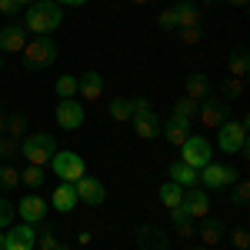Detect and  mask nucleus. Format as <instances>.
Listing matches in <instances>:
<instances>
[{
  "label": "nucleus",
  "instance_id": "nucleus-16",
  "mask_svg": "<svg viewBox=\"0 0 250 250\" xmlns=\"http://www.w3.org/2000/svg\"><path fill=\"white\" fill-rule=\"evenodd\" d=\"M77 204H80V200H77L74 184H70V180H60L57 187H54V193H50V207H54V210H60V213H70Z\"/></svg>",
  "mask_w": 250,
  "mask_h": 250
},
{
  "label": "nucleus",
  "instance_id": "nucleus-31",
  "mask_svg": "<svg viewBox=\"0 0 250 250\" xmlns=\"http://www.w3.org/2000/svg\"><path fill=\"white\" fill-rule=\"evenodd\" d=\"M247 204H250V184L247 180H233V207L247 210Z\"/></svg>",
  "mask_w": 250,
  "mask_h": 250
},
{
  "label": "nucleus",
  "instance_id": "nucleus-4",
  "mask_svg": "<svg viewBox=\"0 0 250 250\" xmlns=\"http://www.w3.org/2000/svg\"><path fill=\"white\" fill-rule=\"evenodd\" d=\"M20 54H23V67L27 70H43V67H50L57 60V43L50 37H37L30 43H23Z\"/></svg>",
  "mask_w": 250,
  "mask_h": 250
},
{
  "label": "nucleus",
  "instance_id": "nucleus-1",
  "mask_svg": "<svg viewBox=\"0 0 250 250\" xmlns=\"http://www.w3.org/2000/svg\"><path fill=\"white\" fill-rule=\"evenodd\" d=\"M63 23V7H57L54 0H34L23 10V30L37 34V37H50Z\"/></svg>",
  "mask_w": 250,
  "mask_h": 250
},
{
  "label": "nucleus",
  "instance_id": "nucleus-44",
  "mask_svg": "<svg viewBox=\"0 0 250 250\" xmlns=\"http://www.w3.org/2000/svg\"><path fill=\"white\" fill-rule=\"evenodd\" d=\"M54 3H57V7H83L87 0H54Z\"/></svg>",
  "mask_w": 250,
  "mask_h": 250
},
{
  "label": "nucleus",
  "instance_id": "nucleus-15",
  "mask_svg": "<svg viewBox=\"0 0 250 250\" xmlns=\"http://www.w3.org/2000/svg\"><path fill=\"white\" fill-rule=\"evenodd\" d=\"M137 247L140 250H170V237L160 230V227H150V224H144V227H137Z\"/></svg>",
  "mask_w": 250,
  "mask_h": 250
},
{
  "label": "nucleus",
  "instance_id": "nucleus-48",
  "mask_svg": "<svg viewBox=\"0 0 250 250\" xmlns=\"http://www.w3.org/2000/svg\"><path fill=\"white\" fill-rule=\"evenodd\" d=\"M130 3H150V0H130Z\"/></svg>",
  "mask_w": 250,
  "mask_h": 250
},
{
  "label": "nucleus",
  "instance_id": "nucleus-41",
  "mask_svg": "<svg viewBox=\"0 0 250 250\" xmlns=\"http://www.w3.org/2000/svg\"><path fill=\"white\" fill-rule=\"evenodd\" d=\"M130 110H134V117H137V114L154 110V107H150V100H147V97H130Z\"/></svg>",
  "mask_w": 250,
  "mask_h": 250
},
{
  "label": "nucleus",
  "instance_id": "nucleus-11",
  "mask_svg": "<svg viewBox=\"0 0 250 250\" xmlns=\"http://www.w3.org/2000/svg\"><path fill=\"white\" fill-rule=\"evenodd\" d=\"M184 210L190 213V220H204V217H210V197L207 190H200V187H184Z\"/></svg>",
  "mask_w": 250,
  "mask_h": 250
},
{
  "label": "nucleus",
  "instance_id": "nucleus-5",
  "mask_svg": "<svg viewBox=\"0 0 250 250\" xmlns=\"http://www.w3.org/2000/svg\"><path fill=\"white\" fill-rule=\"evenodd\" d=\"M180 160L187 164V167H193V170H200V167H207L213 160V147L207 137L200 134H190L184 144H180Z\"/></svg>",
  "mask_w": 250,
  "mask_h": 250
},
{
  "label": "nucleus",
  "instance_id": "nucleus-29",
  "mask_svg": "<svg viewBox=\"0 0 250 250\" xmlns=\"http://www.w3.org/2000/svg\"><path fill=\"white\" fill-rule=\"evenodd\" d=\"M20 184H27L30 190L43 187V167H34V164H27V170H20Z\"/></svg>",
  "mask_w": 250,
  "mask_h": 250
},
{
  "label": "nucleus",
  "instance_id": "nucleus-34",
  "mask_svg": "<svg viewBox=\"0 0 250 250\" xmlns=\"http://www.w3.org/2000/svg\"><path fill=\"white\" fill-rule=\"evenodd\" d=\"M3 130L14 137V140H17V137H23V134H27V117H23V114H14L10 120H7V127H3Z\"/></svg>",
  "mask_w": 250,
  "mask_h": 250
},
{
  "label": "nucleus",
  "instance_id": "nucleus-49",
  "mask_svg": "<svg viewBox=\"0 0 250 250\" xmlns=\"http://www.w3.org/2000/svg\"><path fill=\"white\" fill-rule=\"evenodd\" d=\"M0 250H3V230H0Z\"/></svg>",
  "mask_w": 250,
  "mask_h": 250
},
{
  "label": "nucleus",
  "instance_id": "nucleus-17",
  "mask_svg": "<svg viewBox=\"0 0 250 250\" xmlns=\"http://www.w3.org/2000/svg\"><path fill=\"white\" fill-rule=\"evenodd\" d=\"M170 10H173V20H177V30L180 27H200V20H204L200 17V7L193 0H177Z\"/></svg>",
  "mask_w": 250,
  "mask_h": 250
},
{
  "label": "nucleus",
  "instance_id": "nucleus-21",
  "mask_svg": "<svg viewBox=\"0 0 250 250\" xmlns=\"http://www.w3.org/2000/svg\"><path fill=\"white\" fill-rule=\"evenodd\" d=\"M184 97H190V100H204V97H210V80L207 74H187L184 77Z\"/></svg>",
  "mask_w": 250,
  "mask_h": 250
},
{
  "label": "nucleus",
  "instance_id": "nucleus-13",
  "mask_svg": "<svg viewBox=\"0 0 250 250\" xmlns=\"http://www.w3.org/2000/svg\"><path fill=\"white\" fill-rule=\"evenodd\" d=\"M57 127L63 130H80V124H83V107H80V100H57Z\"/></svg>",
  "mask_w": 250,
  "mask_h": 250
},
{
  "label": "nucleus",
  "instance_id": "nucleus-28",
  "mask_svg": "<svg viewBox=\"0 0 250 250\" xmlns=\"http://www.w3.org/2000/svg\"><path fill=\"white\" fill-rule=\"evenodd\" d=\"M197 100H190V97H180V100H173V117H184V120H193L197 117Z\"/></svg>",
  "mask_w": 250,
  "mask_h": 250
},
{
  "label": "nucleus",
  "instance_id": "nucleus-26",
  "mask_svg": "<svg viewBox=\"0 0 250 250\" xmlns=\"http://www.w3.org/2000/svg\"><path fill=\"white\" fill-rule=\"evenodd\" d=\"M247 97V83L244 77H227L220 83V100H244Z\"/></svg>",
  "mask_w": 250,
  "mask_h": 250
},
{
  "label": "nucleus",
  "instance_id": "nucleus-14",
  "mask_svg": "<svg viewBox=\"0 0 250 250\" xmlns=\"http://www.w3.org/2000/svg\"><path fill=\"white\" fill-rule=\"evenodd\" d=\"M23 43H27L23 23H3L0 27V54H20Z\"/></svg>",
  "mask_w": 250,
  "mask_h": 250
},
{
  "label": "nucleus",
  "instance_id": "nucleus-6",
  "mask_svg": "<svg viewBox=\"0 0 250 250\" xmlns=\"http://www.w3.org/2000/svg\"><path fill=\"white\" fill-rule=\"evenodd\" d=\"M233 180H240V173L233 170L230 164H217V160H210L207 167H200V170H197V184H204V190L230 187Z\"/></svg>",
  "mask_w": 250,
  "mask_h": 250
},
{
  "label": "nucleus",
  "instance_id": "nucleus-23",
  "mask_svg": "<svg viewBox=\"0 0 250 250\" xmlns=\"http://www.w3.org/2000/svg\"><path fill=\"white\" fill-rule=\"evenodd\" d=\"M247 70H250L247 47H233L230 57H227V77H247Z\"/></svg>",
  "mask_w": 250,
  "mask_h": 250
},
{
  "label": "nucleus",
  "instance_id": "nucleus-35",
  "mask_svg": "<svg viewBox=\"0 0 250 250\" xmlns=\"http://www.w3.org/2000/svg\"><path fill=\"white\" fill-rule=\"evenodd\" d=\"M20 184V170L17 167H0V187L3 190H14Z\"/></svg>",
  "mask_w": 250,
  "mask_h": 250
},
{
  "label": "nucleus",
  "instance_id": "nucleus-18",
  "mask_svg": "<svg viewBox=\"0 0 250 250\" xmlns=\"http://www.w3.org/2000/svg\"><path fill=\"white\" fill-rule=\"evenodd\" d=\"M197 237L204 240V247H217V244L227 237V224H224V220H217V217H204Z\"/></svg>",
  "mask_w": 250,
  "mask_h": 250
},
{
  "label": "nucleus",
  "instance_id": "nucleus-39",
  "mask_svg": "<svg viewBox=\"0 0 250 250\" xmlns=\"http://www.w3.org/2000/svg\"><path fill=\"white\" fill-rule=\"evenodd\" d=\"M180 40L184 43H200L204 40V30L200 27H180Z\"/></svg>",
  "mask_w": 250,
  "mask_h": 250
},
{
  "label": "nucleus",
  "instance_id": "nucleus-46",
  "mask_svg": "<svg viewBox=\"0 0 250 250\" xmlns=\"http://www.w3.org/2000/svg\"><path fill=\"white\" fill-rule=\"evenodd\" d=\"M3 127H7V120H3V114H0V134H3Z\"/></svg>",
  "mask_w": 250,
  "mask_h": 250
},
{
  "label": "nucleus",
  "instance_id": "nucleus-47",
  "mask_svg": "<svg viewBox=\"0 0 250 250\" xmlns=\"http://www.w3.org/2000/svg\"><path fill=\"white\" fill-rule=\"evenodd\" d=\"M54 250H70V247H63V244H57V247H54Z\"/></svg>",
  "mask_w": 250,
  "mask_h": 250
},
{
  "label": "nucleus",
  "instance_id": "nucleus-51",
  "mask_svg": "<svg viewBox=\"0 0 250 250\" xmlns=\"http://www.w3.org/2000/svg\"><path fill=\"white\" fill-rule=\"evenodd\" d=\"M0 67H3V57H0Z\"/></svg>",
  "mask_w": 250,
  "mask_h": 250
},
{
  "label": "nucleus",
  "instance_id": "nucleus-43",
  "mask_svg": "<svg viewBox=\"0 0 250 250\" xmlns=\"http://www.w3.org/2000/svg\"><path fill=\"white\" fill-rule=\"evenodd\" d=\"M173 230H177V237H184V240H187V237H193V220H187V224H177V227H173Z\"/></svg>",
  "mask_w": 250,
  "mask_h": 250
},
{
  "label": "nucleus",
  "instance_id": "nucleus-45",
  "mask_svg": "<svg viewBox=\"0 0 250 250\" xmlns=\"http://www.w3.org/2000/svg\"><path fill=\"white\" fill-rule=\"evenodd\" d=\"M224 3H230V7H247V0H224Z\"/></svg>",
  "mask_w": 250,
  "mask_h": 250
},
{
  "label": "nucleus",
  "instance_id": "nucleus-33",
  "mask_svg": "<svg viewBox=\"0 0 250 250\" xmlns=\"http://www.w3.org/2000/svg\"><path fill=\"white\" fill-rule=\"evenodd\" d=\"M14 217H17V204H10V200L0 197V230H7L14 224Z\"/></svg>",
  "mask_w": 250,
  "mask_h": 250
},
{
  "label": "nucleus",
  "instance_id": "nucleus-30",
  "mask_svg": "<svg viewBox=\"0 0 250 250\" xmlns=\"http://www.w3.org/2000/svg\"><path fill=\"white\" fill-rule=\"evenodd\" d=\"M107 110H110V117H114V120H120V124H127V120L134 117L130 100H124V97H120V100H110V107H107Z\"/></svg>",
  "mask_w": 250,
  "mask_h": 250
},
{
  "label": "nucleus",
  "instance_id": "nucleus-38",
  "mask_svg": "<svg viewBox=\"0 0 250 250\" xmlns=\"http://www.w3.org/2000/svg\"><path fill=\"white\" fill-rule=\"evenodd\" d=\"M157 27H160V30H177V20H173V10H170V7L157 14Z\"/></svg>",
  "mask_w": 250,
  "mask_h": 250
},
{
  "label": "nucleus",
  "instance_id": "nucleus-3",
  "mask_svg": "<svg viewBox=\"0 0 250 250\" xmlns=\"http://www.w3.org/2000/svg\"><path fill=\"white\" fill-rule=\"evenodd\" d=\"M217 147L224 154H247V117L224 120L217 127Z\"/></svg>",
  "mask_w": 250,
  "mask_h": 250
},
{
  "label": "nucleus",
  "instance_id": "nucleus-9",
  "mask_svg": "<svg viewBox=\"0 0 250 250\" xmlns=\"http://www.w3.org/2000/svg\"><path fill=\"white\" fill-rule=\"evenodd\" d=\"M37 247V230L34 224H10L3 233V250H34Z\"/></svg>",
  "mask_w": 250,
  "mask_h": 250
},
{
  "label": "nucleus",
  "instance_id": "nucleus-32",
  "mask_svg": "<svg viewBox=\"0 0 250 250\" xmlns=\"http://www.w3.org/2000/svg\"><path fill=\"white\" fill-rule=\"evenodd\" d=\"M34 0H0V14L3 17H17L20 10H27Z\"/></svg>",
  "mask_w": 250,
  "mask_h": 250
},
{
  "label": "nucleus",
  "instance_id": "nucleus-7",
  "mask_svg": "<svg viewBox=\"0 0 250 250\" xmlns=\"http://www.w3.org/2000/svg\"><path fill=\"white\" fill-rule=\"evenodd\" d=\"M50 170L57 173V180H80L83 173H87V164H83V157L74 154V150H57V154L50 157Z\"/></svg>",
  "mask_w": 250,
  "mask_h": 250
},
{
  "label": "nucleus",
  "instance_id": "nucleus-19",
  "mask_svg": "<svg viewBox=\"0 0 250 250\" xmlns=\"http://www.w3.org/2000/svg\"><path fill=\"white\" fill-rule=\"evenodd\" d=\"M130 124H134V134L140 137V140H154V137H160V120H157L154 110L130 117Z\"/></svg>",
  "mask_w": 250,
  "mask_h": 250
},
{
  "label": "nucleus",
  "instance_id": "nucleus-37",
  "mask_svg": "<svg viewBox=\"0 0 250 250\" xmlns=\"http://www.w3.org/2000/svg\"><path fill=\"white\" fill-rule=\"evenodd\" d=\"M230 240H233V247H237V250H247V247H250L247 227H233V230H230Z\"/></svg>",
  "mask_w": 250,
  "mask_h": 250
},
{
  "label": "nucleus",
  "instance_id": "nucleus-50",
  "mask_svg": "<svg viewBox=\"0 0 250 250\" xmlns=\"http://www.w3.org/2000/svg\"><path fill=\"white\" fill-rule=\"evenodd\" d=\"M190 250H210V247H190Z\"/></svg>",
  "mask_w": 250,
  "mask_h": 250
},
{
  "label": "nucleus",
  "instance_id": "nucleus-22",
  "mask_svg": "<svg viewBox=\"0 0 250 250\" xmlns=\"http://www.w3.org/2000/svg\"><path fill=\"white\" fill-rule=\"evenodd\" d=\"M77 94H83L87 100H97V97L104 94V77L97 70H83L77 77Z\"/></svg>",
  "mask_w": 250,
  "mask_h": 250
},
{
  "label": "nucleus",
  "instance_id": "nucleus-10",
  "mask_svg": "<svg viewBox=\"0 0 250 250\" xmlns=\"http://www.w3.org/2000/svg\"><path fill=\"white\" fill-rule=\"evenodd\" d=\"M74 190H77V200L80 204H87V207H100L104 200H107V187L97 180V177H80V180H74Z\"/></svg>",
  "mask_w": 250,
  "mask_h": 250
},
{
  "label": "nucleus",
  "instance_id": "nucleus-20",
  "mask_svg": "<svg viewBox=\"0 0 250 250\" xmlns=\"http://www.w3.org/2000/svg\"><path fill=\"white\" fill-rule=\"evenodd\" d=\"M160 134L167 137L173 147H180V144L190 137V120H184V117H170L167 124H160Z\"/></svg>",
  "mask_w": 250,
  "mask_h": 250
},
{
  "label": "nucleus",
  "instance_id": "nucleus-36",
  "mask_svg": "<svg viewBox=\"0 0 250 250\" xmlns=\"http://www.w3.org/2000/svg\"><path fill=\"white\" fill-rule=\"evenodd\" d=\"M57 247V233L50 224H43V233H37V250H54Z\"/></svg>",
  "mask_w": 250,
  "mask_h": 250
},
{
  "label": "nucleus",
  "instance_id": "nucleus-42",
  "mask_svg": "<svg viewBox=\"0 0 250 250\" xmlns=\"http://www.w3.org/2000/svg\"><path fill=\"white\" fill-rule=\"evenodd\" d=\"M187 220H190V213L184 210V204H180V207H170V224L173 227H177V224H187Z\"/></svg>",
  "mask_w": 250,
  "mask_h": 250
},
{
  "label": "nucleus",
  "instance_id": "nucleus-40",
  "mask_svg": "<svg viewBox=\"0 0 250 250\" xmlns=\"http://www.w3.org/2000/svg\"><path fill=\"white\" fill-rule=\"evenodd\" d=\"M20 150V144L14 137H0V157H14Z\"/></svg>",
  "mask_w": 250,
  "mask_h": 250
},
{
  "label": "nucleus",
  "instance_id": "nucleus-27",
  "mask_svg": "<svg viewBox=\"0 0 250 250\" xmlns=\"http://www.w3.org/2000/svg\"><path fill=\"white\" fill-rule=\"evenodd\" d=\"M54 90H57V97H60V100H74V97H77V77H70V74L57 77Z\"/></svg>",
  "mask_w": 250,
  "mask_h": 250
},
{
  "label": "nucleus",
  "instance_id": "nucleus-2",
  "mask_svg": "<svg viewBox=\"0 0 250 250\" xmlns=\"http://www.w3.org/2000/svg\"><path fill=\"white\" fill-rule=\"evenodd\" d=\"M20 154H23V160L27 164H34V167H47L50 164V157L57 154V140L50 134H23V140H20Z\"/></svg>",
  "mask_w": 250,
  "mask_h": 250
},
{
  "label": "nucleus",
  "instance_id": "nucleus-8",
  "mask_svg": "<svg viewBox=\"0 0 250 250\" xmlns=\"http://www.w3.org/2000/svg\"><path fill=\"white\" fill-rule=\"evenodd\" d=\"M197 117H200L204 130H217L224 120H230L227 100H220V97H204V100H200V107H197Z\"/></svg>",
  "mask_w": 250,
  "mask_h": 250
},
{
  "label": "nucleus",
  "instance_id": "nucleus-24",
  "mask_svg": "<svg viewBox=\"0 0 250 250\" xmlns=\"http://www.w3.org/2000/svg\"><path fill=\"white\" fill-rule=\"evenodd\" d=\"M167 173H170L173 184H180V187H200V184H197V170L187 167L184 160H173L170 167H167Z\"/></svg>",
  "mask_w": 250,
  "mask_h": 250
},
{
  "label": "nucleus",
  "instance_id": "nucleus-25",
  "mask_svg": "<svg viewBox=\"0 0 250 250\" xmlns=\"http://www.w3.org/2000/svg\"><path fill=\"white\" fill-rule=\"evenodd\" d=\"M157 197H160V204H164L167 210H170V207H180V200H184V187L173 184V180H167V184L157 187Z\"/></svg>",
  "mask_w": 250,
  "mask_h": 250
},
{
  "label": "nucleus",
  "instance_id": "nucleus-12",
  "mask_svg": "<svg viewBox=\"0 0 250 250\" xmlns=\"http://www.w3.org/2000/svg\"><path fill=\"white\" fill-rule=\"evenodd\" d=\"M47 207H50V204H47L40 193H27V197L17 204V217L23 220V224H43Z\"/></svg>",
  "mask_w": 250,
  "mask_h": 250
}]
</instances>
